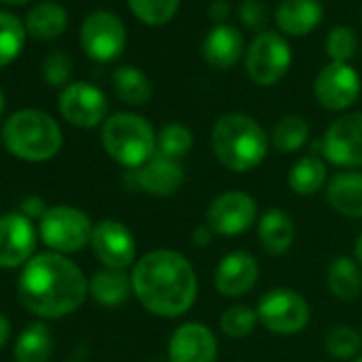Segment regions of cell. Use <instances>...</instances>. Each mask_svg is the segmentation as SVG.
<instances>
[{"label":"cell","mask_w":362,"mask_h":362,"mask_svg":"<svg viewBox=\"0 0 362 362\" xmlns=\"http://www.w3.org/2000/svg\"><path fill=\"white\" fill-rule=\"evenodd\" d=\"M130 277L143 309L164 320L186 315L199 296V277L192 262L175 250L143 254L134 262Z\"/></svg>","instance_id":"obj_1"},{"label":"cell","mask_w":362,"mask_h":362,"mask_svg":"<svg viewBox=\"0 0 362 362\" xmlns=\"http://www.w3.org/2000/svg\"><path fill=\"white\" fill-rule=\"evenodd\" d=\"M18 294L30 313L43 320H60L83 305L90 294V281L64 254L45 252L24 264Z\"/></svg>","instance_id":"obj_2"},{"label":"cell","mask_w":362,"mask_h":362,"mask_svg":"<svg viewBox=\"0 0 362 362\" xmlns=\"http://www.w3.org/2000/svg\"><path fill=\"white\" fill-rule=\"evenodd\" d=\"M216 160L230 173H250L258 168L271 147V136L250 115L224 113L211 130Z\"/></svg>","instance_id":"obj_3"},{"label":"cell","mask_w":362,"mask_h":362,"mask_svg":"<svg viewBox=\"0 0 362 362\" xmlns=\"http://www.w3.org/2000/svg\"><path fill=\"white\" fill-rule=\"evenodd\" d=\"M62 130L58 122L39 109L16 111L3 128L5 147L24 162H45L62 149Z\"/></svg>","instance_id":"obj_4"},{"label":"cell","mask_w":362,"mask_h":362,"mask_svg":"<svg viewBox=\"0 0 362 362\" xmlns=\"http://www.w3.org/2000/svg\"><path fill=\"white\" fill-rule=\"evenodd\" d=\"M103 147L111 160L126 168H141L156 156L158 134L153 126L136 113H113L103 124Z\"/></svg>","instance_id":"obj_5"},{"label":"cell","mask_w":362,"mask_h":362,"mask_svg":"<svg viewBox=\"0 0 362 362\" xmlns=\"http://www.w3.org/2000/svg\"><path fill=\"white\" fill-rule=\"evenodd\" d=\"M94 224L86 211L71 205L49 207L39 222V235L56 254H75L90 245Z\"/></svg>","instance_id":"obj_6"},{"label":"cell","mask_w":362,"mask_h":362,"mask_svg":"<svg viewBox=\"0 0 362 362\" xmlns=\"http://www.w3.org/2000/svg\"><path fill=\"white\" fill-rule=\"evenodd\" d=\"M258 322L275 334H296L311 320L307 298L292 288H273L264 292L256 307Z\"/></svg>","instance_id":"obj_7"},{"label":"cell","mask_w":362,"mask_h":362,"mask_svg":"<svg viewBox=\"0 0 362 362\" xmlns=\"http://www.w3.org/2000/svg\"><path fill=\"white\" fill-rule=\"evenodd\" d=\"M292 64V49L277 33H260L247 47L245 71L256 86L269 88L279 83Z\"/></svg>","instance_id":"obj_8"},{"label":"cell","mask_w":362,"mask_h":362,"mask_svg":"<svg viewBox=\"0 0 362 362\" xmlns=\"http://www.w3.org/2000/svg\"><path fill=\"white\" fill-rule=\"evenodd\" d=\"M207 226L220 237H239L258 222V203L241 190L218 194L205 214Z\"/></svg>","instance_id":"obj_9"},{"label":"cell","mask_w":362,"mask_h":362,"mask_svg":"<svg viewBox=\"0 0 362 362\" xmlns=\"http://www.w3.org/2000/svg\"><path fill=\"white\" fill-rule=\"evenodd\" d=\"M322 156L343 168L356 170L362 166V113H343L324 132Z\"/></svg>","instance_id":"obj_10"},{"label":"cell","mask_w":362,"mask_h":362,"mask_svg":"<svg viewBox=\"0 0 362 362\" xmlns=\"http://www.w3.org/2000/svg\"><path fill=\"white\" fill-rule=\"evenodd\" d=\"M81 47L96 62L117 60L126 49L124 22L111 11H94L81 26Z\"/></svg>","instance_id":"obj_11"},{"label":"cell","mask_w":362,"mask_h":362,"mask_svg":"<svg viewBox=\"0 0 362 362\" xmlns=\"http://www.w3.org/2000/svg\"><path fill=\"white\" fill-rule=\"evenodd\" d=\"M58 109L71 126L88 130L107 122L109 100L100 88L86 81H75L62 90Z\"/></svg>","instance_id":"obj_12"},{"label":"cell","mask_w":362,"mask_h":362,"mask_svg":"<svg viewBox=\"0 0 362 362\" xmlns=\"http://www.w3.org/2000/svg\"><path fill=\"white\" fill-rule=\"evenodd\" d=\"M90 247L107 269L126 271L136 262L134 235L119 220H100L98 224H94Z\"/></svg>","instance_id":"obj_13"},{"label":"cell","mask_w":362,"mask_h":362,"mask_svg":"<svg viewBox=\"0 0 362 362\" xmlns=\"http://www.w3.org/2000/svg\"><path fill=\"white\" fill-rule=\"evenodd\" d=\"M362 92L360 75L349 64L330 62L320 69L313 79L315 100L328 111H345L351 107Z\"/></svg>","instance_id":"obj_14"},{"label":"cell","mask_w":362,"mask_h":362,"mask_svg":"<svg viewBox=\"0 0 362 362\" xmlns=\"http://www.w3.org/2000/svg\"><path fill=\"white\" fill-rule=\"evenodd\" d=\"M168 362H216L218 339L203 322H186L173 330L166 347Z\"/></svg>","instance_id":"obj_15"},{"label":"cell","mask_w":362,"mask_h":362,"mask_svg":"<svg viewBox=\"0 0 362 362\" xmlns=\"http://www.w3.org/2000/svg\"><path fill=\"white\" fill-rule=\"evenodd\" d=\"M37 230L24 214L0 218V269H16L33 260Z\"/></svg>","instance_id":"obj_16"},{"label":"cell","mask_w":362,"mask_h":362,"mask_svg":"<svg viewBox=\"0 0 362 362\" xmlns=\"http://www.w3.org/2000/svg\"><path fill=\"white\" fill-rule=\"evenodd\" d=\"M258 279H260V264L254 258V254L245 250H235L226 254L218 262L214 275L216 290L228 298H239L252 292Z\"/></svg>","instance_id":"obj_17"},{"label":"cell","mask_w":362,"mask_h":362,"mask_svg":"<svg viewBox=\"0 0 362 362\" xmlns=\"http://www.w3.org/2000/svg\"><path fill=\"white\" fill-rule=\"evenodd\" d=\"M134 179H136V186L145 194L166 199L181 190V186H184V181H186V173L179 160L156 153L149 162H145L141 168L134 170Z\"/></svg>","instance_id":"obj_18"},{"label":"cell","mask_w":362,"mask_h":362,"mask_svg":"<svg viewBox=\"0 0 362 362\" xmlns=\"http://www.w3.org/2000/svg\"><path fill=\"white\" fill-rule=\"evenodd\" d=\"M245 49V41L239 28L230 24H218L203 41V58L209 66L218 71L233 69Z\"/></svg>","instance_id":"obj_19"},{"label":"cell","mask_w":362,"mask_h":362,"mask_svg":"<svg viewBox=\"0 0 362 362\" xmlns=\"http://www.w3.org/2000/svg\"><path fill=\"white\" fill-rule=\"evenodd\" d=\"M326 201L330 209L343 218H362V173L341 170L332 175L326 184Z\"/></svg>","instance_id":"obj_20"},{"label":"cell","mask_w":362,"mask_h":362,"mask_svg":"<svg viewBox=\"0 0 362 362\" xmlns=\"http://www.w3.org/2000/svg\"><path fill=\"white\" fill-rule=\"evenodd\" d=\"M322 16L324 9L320 0H281L275 11V22L281 33L305 37L320 26Z\"/></svg>","instance_id":"obj_21"},{"label":"cell","mask_w":362,"mask_h":362,"mask_svg":"<svg viewBox=\"0 0 362 362\" xmlns=\"http://www.w3.org/2000/svg\"><path fill=\"white\" fill-rule=\"evenodd\" d=\"M294 220L284 209H267L258 218V241L269 256H284L294 243Z\"/></svg>","instance_id":"obj_22"},{"label":"cell","mask_w":362,"mask_h":362,"mask_svg":"<svg viewBox=\"0 0 362 362\" xmlns=\"http://www.w3.org/2000/svg\"><path fill=\"white\" fill-rule=\"evenodd\" d=\"M130 294H134L132 277L126 271L103 267L90 279V296L103 307H122Z\"/></svg>","instance_id":"obj_23"},{"label":"cell","mask_w":362,"mask_h":362,"mask_svg":"<svg viewBox=\"0 0 362 362\" xmlns=\"http://www.w3.org/2000/svg\"><path fill=\"white\" fill-rule=\"evenodd\" d=\"M328 184V168L320 156H303L288 170V186L298 197H313Z\"/></svg>","instance_id":"obj_24"},{"label":"cell","mask_w":362,"mask_h":362,"mask_svg":"<svg viewBox=\"0 0 362 362\" xmlns=\"http://www.w3.org/2000/svg\"><path fill=\"white\" fill-rule=\"evenodd\" d=\"M326 286L339 300H356L362 292V269L354 256H337L326 273Z\"/></svg>","instance_id":"obj_25"},{"label":"cell","mask_w":362,"mask_h":362,"mask_svg":"<svg viewBox=\"0 0 362 362\" xmlns=\"http://www.w3.org/2000/svg\"><path fill=\"white\" fill-rule=\"evenodd\" d=\"M69 26V16L58 3H41L26 18V33L39 41H54L64 35Z\"/></svg>","instance_id":"obj_26"},{"label":"cell","mask_w":362,"mask_h":362,"mask_svg":"<svg viewBox=\"0 0 362 362\" xmlns=\"http://www.w3.org/2000/svg\"><path fill=\"white\" fill-rule=\"evenodd\" d=\"M18 362H49L54 354V334L43 322L28 324L16 341Z\"/></svg>","instance_id":"obj_27"},{"label":"cell","mask_w":362,"mask_h":362,"mask_svg":"<svg viewBox=\"0 0 362 362\" xmlns=\"http://www.w3.org/2000/svg\"><path fill=\"white\" fill-rule=\"evenodd\" d=\"M113 90H115L117 98L130 107L147 105L153 94L149 77L134 66H119L113 73Z\"/></svg>","instance_id":"obj_28"},{"label":"cell","mask_w":362,"mask_h":362,"mask_svg":"<svg viewBox=\"0 0 362 362\" xmlns=\"http://www.w3.org/2000/svg\"><path fill=\"white\" fill-rule=\"evenodd\" d=\"M309 122L300 115H284L271 132V145L281 153H294L309 141Z\"/></svg>","instance_id":"obj_29"},{"label":"cell","mask_w":362,"mask_h":362,"mask_svg":"<svg viewBox=\"0 0 362 362\" xmlns=\"http://www.w3.org/2000/svg\"><path fill=\"white\" fill-rule=\"evenodd\" d=\"M194 147V134L186 124L179 122H168L160 128L158 132V145L156 153L173 160H181L190 149Z\"/></svg>","instance_id":"obj_30"},{"label":"cell","mask_w":362,"mask_h":362,"mask_svg":"<svg viewBox=\"0 0 362 362\" xmlns=\"http://www.w3.org/2000/svg\"><path fill=\"white\" fill-rule=\"evenodd\" d=\"M26 41V24H22L16 16L0 11V69L11 64L24 49Z\"/></svg>","instance_id":"obj_31"},{"label":"cell","mask_w":362,"mask_h":362,"mask_svg":"<svg viewBox=\"0 0 362 362\" xmlns=\"http://www.w3.org/2000/svg\"><path fill=\"white\" fill-rule=\"evenodd\" d=\"M324 347L337 360H354L362 347V332L347 324H337L326 332Z\"/></svg>","instance_id":"obj_32"},{"label":"cell","mask_w":362,"mask_h":362,"mask_svg":"<svg viewBox=\"0 0 362 362\" xmlns=\"http://www.w3.org/2000/svg\"><path fill=\"white\" fill-rule=\"evenodd\" d=\"M179 3L181 0H128V7L143 24L164 26L175 18Z\"/></svg>","instance_id":"obj_33"},{"label":"cell","mask_w":362,"mask_h":362,"mask_svg":"<svg viewBox=\"0 0 362 362\" xmlns=\"http://www.w3.org/2000/svg\"><path fill=\"white\" fill-rule=\"evenodd\" d=\"M258 313L250 305H233L220 315V328L230 339H243L254 332Z\"/></svg>","instance_id":"obj_34"},{"label":"cell","mask_w":362,"mask_h":362,"mask_svg":"<svg viewBox=\"0 0 362 362\" xmlns=\"http://www.w3.org/2000/svg\"><path fill=\"white\" fill-rule=\"evenodd\" d=\"M358 52L356 33L349 26H334L326 37V54L332 62L347 64Z\"/></svg>","instance_id":"obj_35"},{"label":"cell","mask_w":362,"mask_h":362,"mask_svg":"<svg viewBox=\"0 0 362 362\" xmlns=\"http://www.w3.org/2000/svg\"><path fill=\"white\" fill-rule=\"evenodd\" d=\"M71 73H73V60L69 54L64 52H54L45 58V64H43V77L49 86L54 88H60L64 86L69 79H71Z\"/></svg>","instance_id":"obj_36"},{"label":"cell","mask_w":362,"mask_h":362,"mask_svg":"<svg viewBox=\"0 0 362 362\" xmlns=\"http://www.w3.org/2000/svg\"><path fill=\"white\" fill-rule=\"evenodd\" d=\"M239 20L250 30H262L269 22V9L262 0H241L239 3Z\"/></svg>","instance_id":"obj_37"},{"label":"cell","mask_w":362,"mask_h":362,"mask_svg":"<svg viewBox=\"0 0 362 362\" xmlns=\"http://www.w3.org/2000/svg\"><path fill=\"white\" fill-rule=\"evenodd\" d=\"M22 214L26 216V218H30V220H43V216L47 214V205H45V201L43 199H39V197H28V199H24V203H22Z\"/></svg>","instance_id":"obj_38"},{"label":"cell","mask_w":362,"mask_h":362,"mask_svg":"<svg viewBox=\"0 0 362 362\" xmlns=\"http://www.w3.org/2000/svg\"><path fill=\"white\" fill-rule=\"evenodd\" d=\"M230 16V5L226 3V0H216V3H211L209 7V18L218 24H224V20H228Z\"/></svg>","instance_id":"obj_39"},{"label":"cell","mask_w":362,"mask_h":362,"mask_svg":"<svg viewBox=\"0 0 362 362\" xmlns=\"http://www.w3.org/2000/svg\"><path fill=\"white\" fill-rule=\"evenodd\" d=\"M214 237H216V233L207 226V222H205V224H199V226L194 228V233H192V241H194V245H199V247L209 245V243L214 241Z\"/></svg>","instance_id":"obj_40"},{"label":"cell","mask_w":362,"mask_h":362,"mask_svg":"<svg viewBox=\"0 0 362 362\" xmlns=\"http://www.w3.org/2000/svg\"><path fill=\"white\" fill-rule=\"evenodd\" d=\"M9 337H11V322L5 315H0V349L7 345Z\"/></svg>","instance_id":"obj_41"},{"label":"cell","mask_w":362,"mask_h":362,"mask_svg":"<svg viewBox=\"0 0 362 362\" xmlns=\"http://www.w3.org/2000/svg\"><path fill=\"white\" fill-rule=\"evenodd\" d=\"M354 258H356V262L362 267V233L358 235V239H356V243H354Z\"/></svg>","instance_id":"obj_42"},{"label":"cell","mask_w":362,"mask_h":362,"mask_svg":"<svg viewBox=\"0 0 362 362\" xmlns=\"http://www.w3.org/2000/svg\"><path fill=\"white\" fill-rule=\"evenodd\" d=\"M3 5H24V3H28V0H0Z\"/></svg>","instance_id":"obj_43"},{"label":"cell","mask_w":362,"mask_h":362,"mask_svg":"<svg viewBox=\"0 0 362 362\" xmlns=\"http://www.w3.org/2000/svg\"><path fill=\"white\" fill-rule=\"evenodd\" d=\"M3 111H5V94L0 90V115H3Z\"/></svg>","instance_id":"obj_44"},{"label":"cell","mask_w":362,"mask_h":362,"mask_svg":"<svg viewBox=\"0 0 362 362\" xmlns=\"http://www.w3.org/2000/svg\"><path fill=\"white\" fill-rule=\"evenodd\" d=\"M351 362H362V356H356V358H354Z\"/></svg>","instance_id":"obj_45"},{"label":"cell","mask_w":362,"mask_h":362,"mask_svg":"<svg viewBox=\"0 0 362 362\" xmlns=\"http://www.w3.org/2000/svg\"><path fill=\"white\" fill-rule=\"evenodd\" d=\"M69 362H81V360H69Z\"/></svg>","instance_id":"obj_46"}]
</instances>
